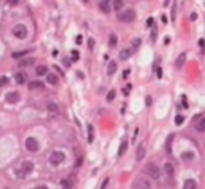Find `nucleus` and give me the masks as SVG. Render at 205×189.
<instances>
[{
  "label": "nucleus",
  "mask_w": 205,
  "mask_h": 189,
  "mask_svg": "<svg viewBox=\"0 0 205 189\" xmlns=\"http://www.w3.org/2000/svg\"><path fill=\"white\" fill-rule=\"evenodd\" d=\"M126 148H128V144H126V142H122V144H121V148H119V155H122V153L126 151Z\"/></svg>",
  "instance_id": "bb28decb"
},
{
  "label": "nucleus",
  "mask_w": 205,
  "mask_h": 189,
  "mask_svg": "<svg viewBox=\"0 0 205 189\" xmlns=\"http://www.w3.org/2000/svg\"><path fill=\"white\" fill-rule=\"evenodd\" d=\"M25 148H27L29 151H38L40 144H38V141H36L34 137H27V139H25Z\"/></svg>",
  "instance_id": "20e7f679"
},
{
  "label": "nucleus",
  "mask_w": 205,
  "mask_h": 189,
  "mask_svg": "<svg viewBox=\"0 0 205 189\" xmlns=\"http://www.w3.org/2000/svg\"><path fill=\"white\" fill-rule=\"evenodd\" d=\"M146 173L151 177V178H160V169H158V166H155V164H148L146 166Z\"/></svg>",
  "instance_id": "7ed1b4c3"
},
{
  "label": "nucleus",
  "mask_w": 205,
  "mask_h": 189,
  "mask_svg": "<svg viewBox=\"0 0 205 189\" xmlns=\"http://www.w3.org/2000/svg\"><path fill=\"white\" fill-rule=\"evenodd\" d=\"M29 88H31V90H43L45 85H43L41 81H31V83H29Z\"/></svg>",
  "instance_id": "1a4fd4ad"
},
{
  "label": "nucleus",
  "mask_w": 205,
  "mask_h": 189,
  "mask_svg": "<svg viewBox=\"0 0 205 189\" xmlns=\"http://www.w3.org/2000/svg\"><path fill=\"white\" fill-rule=\"evenodd\" d=\"M11 32H13V36H14L16 40H25L27 34H29V31H27V27H25L23 23H16Z\"/></svg>",
  "instance_id": "f257e3e1"
},
{
  "label": "nucleus",
  "mask_w": 205,
  "mask_h": 189,
  "mask_svg": "<svg viewBox=\"0 0 205 189\" xmlns=\"http://www.w3.org/2000/svg\"><path fill=\"white\" fill-rule=\"evenodd\" d=\"M131 56V50H121V59H126Z\"/></svg>",
  "instance_id": "5701e85b"
},
{
  "label": "nucleus",
  "mask_w": 205,
  "mask_h": 189,
  "mask_svg": "<svg viewBox=\"0 0 205 189\" xmlns=\"http://www.w3.org/2000/svg\"><path fill=\"white\" fill-rule=\"evenodd\" d=\"M184 61H185V54H180V56H178V59H176V67L180 69V67L184 65Z\"/></svg>",
  "instance_id": "6ab92c4d"
},
{
  "label": "nucleus",
  "mask_w": 205,
  "mask_h": 189,
  "mask_svg": "<svg viewBox=\"0 0 205 189\" xmlns=\"http://www.w3.org/2000/svg\"><path fill=\"white\" fill-rule=\"evenodd\" d=\"M196 128H198L200 132H205V117H202V119L198 121V124H196Z\"/></svg>",
  "instance_id": "a211bd4d"
},
{
  "label": "nucleus",
  "mask_w": 205,
  "mask_h": 189,
  "mask_svg": "<svg viewBox=\"0 0 205 189\" xmlns=\"http://www.w3.org/2000/svg\"><path fill=\"white\" fill-rule=\"evenodd\" d=\"M47 108H49V112H54V114H58V106H56L54 103H49V106H47Z\"/></svg>",
  "instance_id": "393cba45"
},
{
  "label": "nucleus",
  "mask_w": 205,
  "mask_h": 189,
  "mask_svg": "<svg viewBox=\"0 0 205 189\" xmlns=\"http://www.w3.org/2000/svg\"><path fill=\"white\" fill-rule=\"evenodd\" d=\"M25 54H27V50H22V52H14L13 56H14V58H22V56H25Z\"/></svg>",
  "instance_id": "c85d7f7f"
},
{
  "label": "nucleus",
  "mask_w": 205,
  "mask_h": 189,
  "mask_svg": "<svg viewBox=\"0 0 205 189\" xmlns=\"http://www.w3.org/2000/svg\"><path fill=\"white\" fill-rule=\"evenodd\" d=\"M61 186H63V187H72V186H74V182L65 178V180H61Z\"/></svg>",
  "instance_id": "b1692460"
},
{
  "label": "nucleus",
  "mask_w": 205,
  "mask_h": 189,
  "mask_svg": "<svg viewBox=\"0 0 205 189\" xmlns=\"http://www.w3.org/2000/svg\"><path fill=\"white\" fill-rule=\"evenodd\" d=\"M119 20H121V22H133V20H135V11H133V9H128L126 13H122V14L119 16Z\"/></svg>",
  "instance_id": "423d86ee"
},
{
  "label": "nucleus",
  "mask_w": 205,
  "mask_h": 189,
  "mask_svg": "<svg viewBox=\"0 0 205 189\" xmlns=\"http://www.w3.org/2000/svg\"><path fill=\"white\" fill-rule=\"evenodd\" d=\"M77 56H79L77 50H72V59H77Z\"/></svg>",
  "instance_id": "2f4dec72"
},
{
  "label": "nucleus",
  "mask_w": 205,
  "mask_h": 189,
  "mask_svg": "<svg viewBox=\"0 0 205 189\" xmlns=\"http://www.w3.org/2000/svg\"><path fill=\"white\" fill-rule=\"evenodd\" d=\"M47 81H49L50 85H56V83H58V76H54V74H49V76H47Z\"/></svg>",
  "instance_id": "f3484780"
},
{
  "label": "nucleus",
  "mask_w": 205,
  "mask_h": 189,
  "mask_svg": "<svg viewBox=\"0 0 205 189\" xmlns=\"http://www.w3.org/2000/svg\"><path fill=\"white\" fill-rule=\"evenodd\" d=\"M115 70H117V63H115V61H112V63H110V65H108V74H110V76H112V74H113V72H115Z\"/></svg>",
  "instance_id": "dca6fc26"
},
{
  "label": "nucleus",
  "mask_w": 205,
  "mask_h": 189,
  "mask_svg": "<svg viewBox=\"0 0 205 189\" xmlns=\"http://www.w3.org/2000/svg\"><path fill=\"white\" fill-rule=\"evenodd\" d=\"M175 123H176V124L180 126V124L184 123V117H182V115H176V119H175Z\"/></svg>",
  "instance_id": "c756f323"
},
{
  "label": "nucleus",
  "mask_w": 205,
  "mask_h": 189,
  "mask_svg": "<svg viewBox=\"0 0 205 189\" xmlns=\"http://www.w3.org/2000/svg\"><path fill=\"white\" fill-rule=\"evenodd\" d=\"M5 99H7V103L13 105V103H18V101H20V96H18V92H9Z\"/></svg>",
  "instance_id": "0eeeda50"
},
{
  "label": "nucleus",
  "mask_w": 205,
  "mask_h": 189,
  "mask_svg": "<svg viewBox=\"0 0 205 189\" xmlns=\"http://www.w3.org/2000/svg\"><path fill=\"white\" fill-rule=\"evenodd\" d=\"M14 79H16V83H20V85H23V83H25V76H23L22 72L14 74Z\"/></svg>",
  "instance_id": "4468645a"
},
{
  "label": "nucleus",
  "mask_w": 205,
  "mask_h": 189,
  "mask_svg": "<svg viewBox=\"0 0 205 189\" xmlns=\"http://www.w3.org/2000/svg\"><path fill=\"white\" fill-rule=\"evenodd\" d=\"M133 187H151V184H149L148 180H142V178H140V180H137V182L133 184Z\"/></svg>",
  "instance_id": "9d476101"
},
{
  "label": "nucleus",
  "mask_w": 205,
  "mask_h": 189,
  "mask_svg": "<svg viewBox=\"0 0 205 189\" xmlns=\"http://www.w3.org/2000/svg\"><path fill=\"white\" fill-rule=\"evenodd\" d=\"M88 141H90V142L94 141V128H92V126H88Z\"/></svg>",
  "instance_id": "a878e982"
},
{
  "label": "nucleus",
  "mask_w": 205,
  "mask_h": 189,
  "mask_svg": "<svg viewBox=\"0 0 205 189\" xmlns=\"http://www.w3.org/2000/svg\"><path fill=\"white\" fill-rule=\"evenodd\" d=\"M113 97H115V92H113V90H112V92H110V94H108V96H106V99H108V101H112V99H113Z\"/></svg>",
  "instance_id": "7c9ffc66"
},
{
  "label": "nucleus",
  "mask_w": 205,
  "mask_h": 189,
  "mask_svg": "<svg viewBox=\"0 0 205 189\" xmlns=\"http://www.w3.org/2000/svg\"><path fill=\"white\" fill-rule=\"evenodd\" d=\"M144 155H146V150H144L142 146H139V150H137V159H144Z\"/></svg>",
  "instance_id": "aec40b11"
},
{
  "label": "nucleus",
  "mask_w": 205,
  "mask_h": 189,
  "mask_svg": "<svg viewBox=\"0 0 205 189\" xmlns=\"http://www.w3.org/2000/svg\"><path fill=\"white\" fill-rule=\"evenodd\" d=\"M164 169H166V173H167L169 177H173V173H175V168H173V166H171L169 162H167V164L164 166Z\"/></svg>",
  "instance_id": "2eb2a0df"
},
{
  "label": "nucleus",
  "mask_w": 205,
  "mask_h": 189,
  "mask_svg": "<svg viewBox=\"0 0 205 189\" xmlns=\"http://www.w3.org/2000/svg\"><path fill=\"white\" fill-rule=\"evenodd\" d=\"M49 162H50L52 166H58V164L65 162V153H61V151H52L50 157H49Z\"/></svg>",
  "instance_id": "f03ea898"
},
{
  "label": "nucleus",
  "mask_w": 205,
  "mask_h": 189,
  "mask_svg": "<svg viewBox=\"0 0 205 189\" xmlns=\"http://www.w3.org/2000/svg\"><path fill=\"white\" fill-rule=\"evenodd\" d=\"M32 61H34V59L27 58V59H22V61H18V65H20V67H31V65H32Z\"/></svg>",
  "instance_id": "f8f14e48"
},
{
  "label": "nucleus",
  "mask_w": 205,
  "mask_h": 189,
  "mask_svg": "<svg viewBox=\"0 0 205 189\" xmlns=\"http://www.w3.org/2000/svg\"><path fill=\"white\" fill-rule=\"evenodd\" d=\"M36 74H38V76H45V74H47V67H45V65L36 67Z\"/></svg>",
  "instance_id": "ddd939ff"
},
{
  "label": "nucleus",
  "mask_w": 205,
  "mask_h": 189,
  "mask_svg": "<svg viewBox=\"0 0 205 189\" xmlns=\"http://www.w3.org/2000/svg\"><path fill=\"white\" fill-rule=\"evenodd\" d=\"M5 83H7V78H2V79H0V87H4Z\"/></svg>",
  "instance_id": "72a5a7b5"
},
{
  "label": "nucleus",
  "mask_w": 205,
  "mask_h": 189,
  "mask_svg": "<svg viewBox=\"0 0 205 189\" xmlns=\"http://www.w3.org/2000/svg\"><path fill=\"white\" fill-rule=\"evenodd\" d=\"M99 7H101V11H103V13H110V9H112L110 0H99Z\"/></svg>",
  "instance_id": "6e6552de"
},
{
  "label": "nucleus",
  "mask_w": 205,
  "mask_h": 189,
  "mask_svg": "<svg viewBox=\"0 0 205 189\" xmlns=\"http://www.w3.org/2000/svg\"><path fill=\"white\" fill-rule=\"evenodd\" d=\"M7 4H9V5H16V4H18V0H7Z\"/></svg>",
  "instance_id": "f704fd0d"
},
{
  "label": "nucleus",
  "mask_w": 205,
  "mask_h": 189,
  "mask_svg": "<svg viewBox=\"0 0 205 189\" xmlns=\"http://www.w3.org/2000/svg\"><path fill=\"white\" fill-rule=\"evenodd\" d=\"M113 9H115V11L122 9V0H113Z\"/></svg>",
  "instance_id": "4be33fe9"
},
{
  "label": "nucleus",
  "mask_w": 205,
  "mask_h": 189,
  "mask_svg": "<svg viewBox=\"0 0 205 189\" xmlns=\"http://www.w3.org/2000/svg\"><path fill=\"white\" fill-rule=\"evenodd\" d=\"M182 159L184 160H191V159H194V155L191 151H185V153H182Z\"/></svg>",
  "instance_id": "412c9836"
},
{
  "label": "nucleus",
  "mask_w": 205,
  "mask_h": 189,
  "mask_svg": "<svg viewBox=\"0 0 205 189\" xmlns=\"http://www.w3.org/2000/svg\"><path fill=\"white\" fill-rule=\"evenodd\" d=\"M32 168H34L32 160H23L22 162V168H20V175H29L32 171Z\"/></svg>",
  "instance_id": "39448f33"
},
{
  "label": "nucleus",
  "mask_w": 205,
  "mask_h": 189,
  "mask_svg": "<svg viewBox=\"0 0 205 189\" xmlns=\"http://www.w3.org/2000/svg\"><path fill=\"white\" fill-rule=\"evenodd\" d=\"M110 45H117V36H115V34L110 36Z\"/></svg>",
  "instance_id": "cd10ccee"
},
{
  "label": "nucleus",
  "mask_w": 205,
  "mask_h": 189,
  "mask_svg": "<svg viewBox=\"0 0 205 189\" xmlns=\"http://www.w3.org/2000/svg\"><path fill=\"white\" fill-rule=\"evenodd\" d=\"M130 88H131V87H130V85H128V87H126V88H124V90H122V94H124V96H126V94H130Z\"/></svg>",
  "instance_id": "473e14b6"
},
{
  "label": "nucleus",
  "mask_w": 205,
  "mask_h": 189,
  "mask_svg": "<svg viewBox=\"0 0 205 189\" xmlns=\"http://www.w3.org/2000/svg\"><path fill=\"white\" fill-rule=\"evenodd\" d=\"M184 187H185V189H194V187H196V182H194L193 178H189V180L184 182Z\"/></svg>",
  "instance_id": "9b49d317"
}]
</instances>
